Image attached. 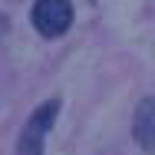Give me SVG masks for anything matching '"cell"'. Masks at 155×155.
I'll list each match as a JSON object with an SVG mask.
<instances>
[{"mask_svg":"<svg viewBox=\"0 0 155 155\" xmlns=\"http://www.w3.org/2000/svg\"><path fill=\"white\" fill-rule=\"evenodd\" d=\"M60 116V99H50L43 102L36 112H33L23 132H20V142H17V155H43V145H46V135Z\"/></svg>","mask_w":155,"mask_h":155,"instance_id":"obj_1","label":"cell"},{"mask_svg":"<svg viewBox=\"0 0 155 155\" xmlns=\"http://www.w3.org/2000/svg\"><path fill=\"white\" fill-rule=\"evenodd\" d=\"M30 20L40 36H63L73 27V3L69 0H36L30 10Z\"/></svg>","mask_w":155,"mask_h":155,"instance_id":"obj_2","label":"cell"},{"mask_svg":"<svg viewBox=\"0 0 155 155\" xmlns=\"http://www.w3.org/2000/svg\"><path fill=\"white\" fill-rule=\"evenodd\" d=\"M132 132H135L139 145H142L145 152H152V145H155V99H152V96H145V99L139 102Z\"/></svg>","mask_w":155,"mask_h":155,"instance_id":"obj_3","label":"cell"}]
</instances>
